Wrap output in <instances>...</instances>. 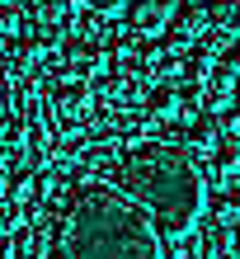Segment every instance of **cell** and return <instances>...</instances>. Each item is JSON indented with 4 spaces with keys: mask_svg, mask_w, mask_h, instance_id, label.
Wrapping results in <instances>:
<instances>
[{
    "mask_svg": "<svg viewBox=\"0 0 240 259\" xmlns=\"http://www.w3.org/2000/svg\"><path fill=\"white\" fill-rule=\"evenodd\" d=\"M52 160V132L42 118H33V123H24V137H19V151H14V165H24L28 175H42Z\"/></svg>",
    "mask_w": 240,
    "mask_h": 259,
    "instance_id": "obj_3",
    "label": "cell"
},
{
    "mask_svg": "<svg viewBox=\"0 0 240 259\" xmlns=\"http://www.w3.org/2000/svg\"><path fill=\"white\" fill-rule=\"evenodd\" d=\"M231 254L240 259V222H231Z\"/></svg>",
    "mask_w": 240,
    "mask_h": 259,
    "instance_id": "obj_19",
    "label": "cell"
},
{
    "mask_svg": "<svg viewBox=\"0 0 240 259\" xmlns=\"http://www.w3.org/2000/svg\"><path fill=\"white\" fill-rule=\"evenodd\" d=\"M42 259H165V240L113 179H89L66 189Z\"/></svg>",
    "mask_w": 240,
    "mask_h": 259,
    "instance_id": "obj_1",
    "label": "cell"
},
{
    "mask_svg": "<svg viewBox=\"0 0 240 259\" xmlns=\"http://www.w3.org/2000/svg\"><path fill=\"white\" fill-rule=\"evenodd\" d=\"M203 10L217 33H240V0H207Z\"/></svg>",
    "mask_w": 240,
    "mask_h": 259,
    "instance_id": "obj_10",
    "label": "cell"
},
{
    "mask_svg": "<svg viewBox=\"0 0 240 259\" xmlns=\"http://www.w3.org/2000/svg\"><path fill=\"white\" fill-rule=\"evenodd\" d=\"M113 184L151 217L165 245L184 240L207 212V175L179 137H146L123 146L113 160Z\"/></svg>",
    "mask_w": 240,
    "mask_h": 259,
    "instance_id": "obj_2",
    "label": "cell"
},
{
    "mask_svg": "<svg viewBox=\"0 0 240 259\" xmlns=\"http://www.w3.org/2000/svg\"><path fill=\"white\" fill-rule=\"evenodd\" d=\"M146 109H151L156 118H165V113L174 118V90H170V85H160V90H151V99H146Z\"/></svg>",
    "mask_w": 240,
    "mask_h": 259,
    "instance_id": "obj_16",
    "label": "cell"
},
{
    "mask_svg": "<svg viewBox=\"0 0 240 259\" xmlns=\"http://www.w3.org/2000/svg\"><path fill=\"white\" fill-rule=\"evenodd\" d=\"M240 222V184H221V193L212 198V226H231Z\"/></svg>",
    "mask_w": 240,
    "mask_h": 259,
    "instance_id": "obj_11",
    "label": "cell"
},
{
    "mask_svg": "<svg viewBox=\"0 0 240 259\" xmlns=\"http://www.w3.org/2000/svg\"><path fill=\"white\" fill-rule=\"evenodd\" d=\"M71 5H89V0H66V10H71Z\"/></svg>",
    "mask_w": 240,
    "mask_h": 259,
    "instance_id": "obj_20",
    "label": "cell"
},
{
    "mask_svg": "<svg viewBox=\"0 0 240 259\" xmlns=\"http://www.w3.org/2000/svg\"><path fill=\"white\" fill-rule=\"evenodd\" d=\"M89 10H94V19H113L127 10V0H89Z\"/></svg>",
    "mask_w": 240,
    "mask_h": 259,
    "instance_id": "obj_17",
    "label": "cell"
},
{
    "mask_svg": "<svg viewBox=\"0 0 240 259\" xmlns=\"http://www.w3.org/2000/svg\"><path fill=\"white\" fill-rule=\"evenodd\" d=\"M66 14V0H28V19L33 24H57Z\"/></svg>",
    "mask_w": 240,
    "mask_h": 259,
    "instance_id": "obj_13",
    "label": "cell"
},
{
    "mask_svg": "<svg viewBox=\"0 0 240 259\" xmlns=\"http://www.w3.org/2000/svg\"><path fill=\"white\" fill-rule=\"evenodd\" d=\"M99 90L109 99H137V85H132V75H123V71H118V75H104Z\"/></svg>",
    "mask_w": 240,
    "mask_h": 259,
    "instance_id": "obj_14",
    "label": "cell"
},
{
    "mask_svg": "<svg viewBox=\"0 0 240 259\" xmlns=\"http://www.w3.org/2000/svg\"><path fill=\"white\" fill-rule=\"evenodd\" d=\"M170 10H174V0H132L127 5V24H132V33L156 38L160 28L170 24Z\"/></svg>",
    "mask_w": 240,
    "mask_h": 259,
    "instance_id": "obj_5",
    "label": "cell"
},
{
    "mask_svg": "<svg viewBox=\"0 0 240 259\" xmlns=\"http://www.w3.org/2000/svg\"><path fill=\"white\" fill-rule=\"evenodd\" d=\"M226 66H235V71H240V38H235V42H226Z\"/></svg>",
    "mask_w": 240,
    "mask_h": 259,
    "instance_id": "obj_18",
    "label": "cell"
},
{
    "mask_svg": "<svg viewBox=\"0 0 240 259\" xmlns=\"http://www.w3.org/2000/svg\"><path fill=\"white\" fill-rule=\"evenodd\" d=\"M203 104H207V90L203 80H184V85H174V118H198L203 113Z\"/></svg>",
    "mask_w": 240,
    "mask_h": 259,
    "instance_id": "obj_8",
    "label": "cell"
},
{
    "mask_svg": "<svg viewBox=\"0 0 240 259\" xmlns=\"http://www.w3.org/2000/svg\"><path fill=\"white\" fill-rule=\"evenodd\" d=\"M52 104H57V113H62L66 123H71V118H80V113L89 109V90H85L80 80H66V85L52 95Z\"/></svg>",
    "mask_w": 240,
    "mask_h": 259,
    "instance_id": "obj_9",
    "label": "cell"
},
{
    "mask_svg": "<svg viewBox=\"0 0 240 259\" xmlns=\"http://www.w3.org/2000/svg\"><path fill=\"white\" fill-rule=\"evenodd\" d=\"M19 5L14 0H0V38H19Z\"/></svg>",
    "mask_w": 240,
    "mask_h": 259,
    "instance_id": "obj_15",
    "label": "cell"
},
{
    "mask_svg": "<svg viewBox=\"0 0 240 259\" xmlns=\"http://www.w3.org/2000/svg\"><path fill=\"white\" fill-rule=\"evenodd\" d=\"M212 123L221 127V137H240V99H226V104H217Z\"/></svg>",
    "mask_w": 240,
    "mask_h": 259,
    "instance_id": "obj_12",
    "label": "cell"
},
{
    "mask_svg": "<svg viewBox=\"0 0 240 259\" xmlns=\"http://www.w3.org/2000/svg\"><path fill=\"white\" fill-rule=\"evenodd\" d=\"M179 142L188 146V156H212V146L221 142V127H217L207 113H198V118L184 127V137H179Z\"/></svg>",
    "mask_w": 240,
    "mask_h": 259,
    "instance_id": "obj_6",
    "label": "cell"
},
{
    "mask_svg": "<svg viewBox=\"0 0 240 259\" xmlns=\"http://www.w3.org/2000/svg\"><path fill=\"white\" fill-rule=\"evenodd\" d=\"M165 28H170V38L179 42V48H193V42L207 33V10L193 5V0H184V5L170 10V24H165Z\"/></svg>",
    "mask_w": 240,
    "mask_h": 259,
    "instance_id": "obj_4",
    "label": "cell"
},
{
    "mask_svg": "<svg viewBox=\"0 0 240 259\" xmlns=\"http://www.w3.org/2000/svg\"><path fill=\"white\" fill-rule=\"evenodd\" d=\"M207 165H212V175L221 179V184L240 179V137H221V142L212 146V156H207Z\"/></svg>",
    "mask_w": 240,
    "mask_h": 259,
    "instance_id": "obj_7",
    "label": "cell"
}]
</instances>
